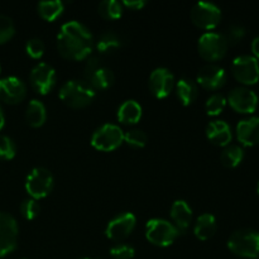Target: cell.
<instances>
[{
    "instance_id": "cell-4",
    "label": "cell",
    "mask_w": 259,
    "mask_h": 259,
    "mask_svg": "<svg viewBox=\"0 0 259 259\" xmlns=\"http://www.w3.org/2000/svg\"><path fill=\"white\" fill-rule=\"evenodd\" d=\"M179 230L164 219H151L146 224V238L156 247H169L179 237Z\"/></svg>"
},
{
    "instance_id": "cell-30",
    "label": "cell",
    "mask_w": 259,
    "mask_h": 259,
    "mask_svg": "<svg viewBox=\"0 0 259 259\" xmlns=\"http://www.w3.org/2000/svg\"><path fill=\"white\" fill-rule=\"evenodd\" d=\"M124 142L133 148H143L147 144V134L139 129H133L124 134Z\"/></svg>"
},
{
    "instance_id": "cell-12",
    "label": "cell",
    "mask_w": 259,
    "mask_h": 259,
    "mask_svg": "<svg viewBox=\"0 0 259 259\" xmlns=\"http://www.w3.org/2000/svg\"><path fill=\"white\" fill-rule=\"evenodd\" d=\"M18 224L8 212L0 211V257H5L17 247Z\"/></svg>"
},
{
    "instance_id": "cell-14",
    "label": "cell",
    "mask_w": 259,
    "mask_h": 259,
    "mask_svg": "<svg viewBox=\"0 0 259 259\" xmlns=\"http://www.w3.org/2000/svg\"><path fill=\"white\" fill-rule=\"evenodd\" d=\"M137 224L136 215L132 212H123L109 222L105 229V235L108 239L119 242L132 234Z\"/></svg>"
},
{
    "instance_id": "cell-20",
    "label": "cell",
    "mask_w": 259,
    "mask_h": 259,
    "mask_svg": "<svg viewBox=\"0 0 259 259\" xmlns=\"http://www.w3.org/2000/svg\"><path fill=\"white\" fill-rule=\"evenodd\" d=\"M171 218L179 233H185L189 229L192 219V210L186 201L177 200L171 206Z\"/></svg>"
},
{
    "instance_id": "cell-17",
    "label": "cell",
    "mask_w": 259,
    "mask_h": 259,
    "mask_svg": "<svg viewBox=\"0 0 259 259\" xmlns=\"http://www.w3.org/2000/svg\"><path fill=\"white\" fill-rule=\"evenodd\" d=\"M197 82L207 90H218L227 82V73L219 66L206 65L197 73Z\"/></svg>"
},
{
    "instance_id": "cell-37",
    "label": "cell",
    "mask_w": 259,
    "mask_h": 259,
    "mask_svg": "<svg viewBox=\"0 0 259 259\" xmlns=\"http://www.w3.org/2000/svg\"><path fill=\"white\" fill-rule=\"evenodd\" d=\"M123 5L132 10H141L146 7L147 2L146 0H124Z\"/></svg>"
},
{
    "instance_id": "cell-24",
    "label": "cell",
    "mask_w": 259,
    "mask_h": 259,
    "mask_svg": "<svg viewBox=\"0 0 259 259\" xmlns=\"http://www.w3.org/2000/svg\"><path fill=\"white\" fill-rule=\"evenodd\" d=\"M25 119H27V123L33 128L42 126L47 119V110H46L45 104L39 100H30L25 111Z\"/></svg>"
},
{
    "instance_id": "cell-41",
    "label": "cell",
    "mask_w": 259,
    "mask_h": 259,
    "mask_svg": "<svg viewBox=\"0 0 259 259\" xmlns=\"http://www.w3.org/2000/svg\"><path fill=\"white\" fill-rule=\"evenodd\" d=\"M81 259H91V258H81Z\"/></svg>"
},
{
    "instance_id": "cell-13",
    "label": "cell",
    "mask_w": 259,
    "mask_h": 259,
    "mask_svg": "<svg viewBox=\"0 0 259 259\" xmlns=\"http://www.w3.org/2000/svg\"><path fill=\"white\" fill-rule=\"evenodd\" d=\"M227 103L233 110L240 114H252L258 108V96L253 90L248 88H235L229 93Z\"/></svg>"
},
{
    "instance_id": "cell-10",
    "label": "cell",
    "mask_w": 259,
    "mask_h": 259,
    "mask_svg": "<svg viewBox=\"0 0 259 259\" xmlns=\"http://www.w3.org/2000/svg\"><path fill=\"white\" fill-rule=\"evenodd\" d=\"M233 76L243 85H254L259 81V61L250 55H242L232 63Z\"/></svg>"
},
{
    "instance_id": "cell-31",
    "label": "cell",
    "mask_w": 259,
    "mask_h": 259,
    "mask_svg": "<svg viewBox=\"0 0 259 259\" xmlns=\"http://www.w3.org/2000/svg\"><path fill=\"white\" fill-rule=\"evenodd\" d=\"M14 23L8 15L0 14V45L8 42L14 35Z\"/></svg>"
},
{
    "instance_id": "cell-26",
    "label": "cell",
    "mask_w": 259,
    "mask_h": 259,
    "mask_svg": "<svg viewBox=\"0 0 259 259\" xmlns=\"http://www.w3.org/2000/svg\"><path fill=\"white\" fill-rule=\"evenodd\" d=\"M38 13L40 18L47 22H53L57 19L65 9V4L60 0H53V2H40L37 5Z\"/></svg>"
},
{
    "instance_id": "cell-22",
    "label": "cell",
    "mask_w": 259,
    "mask_h": 259,
    "mask_svg": "<svg viewBox=\"0 0 259 259\" xmlns=\"http://www.w3.org/2000/svg\"><path fill=\"white\" fill-rule=\"evenodd\" d=\"M175 88H176L177 98L180 99V101H181V104L184 106L191 105L197 99V95H199L197 85L194 81L189 80V78H181V80H179L176 85H175Z\"/></svg>"
},
{
    "instance_id": "cell-3",
    "label": "cell",
    "mask_w": 259,
    "mask_h": 259,
    "mask_svg": "<svg viewBox=\"0 0 259 259\" xmlns=\"http://www.w3.org/2000/svg\"><path fill=\"white\" fill-rule=\"evenodd\" d=\"M228 248L238 257L257 259L259 257V232L250 228L235 230L228 239Z\"/></svg>"
},
{
    "instance_id": "cell-2",
    "label": "cell",
    "mask_w": 259,
    "mask_h": 259,
    "mask_svg": "<svg viewBox=\"0 0 259 259\" xmlns=\"http://www.w3.org/2000/svg\"><path fill=\"white\" fill-rule=\"evenodd\" d=\"M60 99L68 108L82 109L93 103L95 90L85 81L70 80L61 86Z\"/></svg>"
},
{
    "instance_id": "cell-25",
    "label": "cell",
    "mask_w": 259,
    "mask_h": 259,
    "mask_svg": "<svg viewBox=\"0 0 259 259\" xmlns=\"http://www.w3.org/2000/svg\"><path fill=\"white\" fill-rule=\"evenodd\" d=\"M244 159V149L238 144H229L224 147L220 154V162L227 168H235Z\"/></svg>"
},
{
    "instance_id": "cell-35",
    "label": "cell",
    "mask_w": 259,
    "mask_h": 259,
    "mask_svg": "<svg viewBox=\"0 0 259 259\" xmlns=\"http://www.w3.org/2000/svg\"><path fill=\"white\" fill-rule=\"evenodd\" d=\"M110 255L114 259H132L136 255V250L132 245L116 244L111 247Z\"/></svg>"
},
{
    "instance_id": "cell-11",
    "label": "cell",
    "mask_w": 259,
    "mask_h": 259,
    "mask_svg": "<svg viewBox=\"0 0 259 259\" xmlns=\"http://www.w3.org/2000/svg\"><path fill=\"white\" fill-rule=\"evenodd\" d=\"M29 81L35 93L40 94V95H47L56 85L55 68L48 63H38L30 71Z\"/></svg>"
},
{
    "instance_id": "cell-33",
    "label": "cell",
    "mask_w": 259,
    "mask_h": 259,
    "mask_svg": "<svg viewBox=\"0 0 259 259\" xmlns=\"http://www.w3.org/2000/svg\"><path fill=\"white\" fill-rule=\"evenodd\" d=\"M15 152H17V148L12 138L0 134V159L8 161V159L14 158Z\"/></svg>"
},
{
    "instance_id": "cell-40",
    "label": "cell",
    "mask_w": 259,
    "mask_h": 259,
    "mask_svg": "<svg viewBox=\"0 0 259 259\" xmlns=\"http://www.w3.org/2000/svg\"><path fill=\"white\" fill-rule=\"evenodd\" d=\"M257 194H258V196H259V182H258V185H257Z\"/></svg>"
},
{
    "instance_id": "cell-23",
    "label": "cell",
    "mask_w": 259,
    "mask_h": 259,
    "mask_svg": "<svg viewBox=\"0 0 259 259\" xmlns=\"http://www.w3.org/2000/svg\"><path fill=\"white\" fill-rule=\"evenodd\" d=\"M142 118V106L136 100H126L119 106L118 120L123 124H136Z\"/></svg>"
},
{
    "instance_id": "cell-5",
    "label": "cell",
    "mask_w": 259,
    "mask_h": 259,
    "mask_svg": "<svg viewBox=\"0 0 259 259\" xmlns=\"http://www.w3.org/2000/svg\"><path fill=\"white\" fill-rule=\"evenodd\" d=\"M85 82L94 90H105L114 82V73L98 57H90L85 65Z\"/></svg>"
},
{
    "instance_id": "cell-42",
    "label": "cell",
    "mask_w": 259,
    "mask_h": 259,
    "mask_svg": "<svg viewBox=\"0 0 259 259\" xmlns=\"http://www.w3.org/2000/svg\"><path fill=\"white\" fill-rule=\"evenodd\" d=\"M0 71H2V67H0Z\"/></svg>"
},
{
    "instance_id": "cell-28",
    "label": "cell",
    "mask_w": 259,
    "mask_h": 259,
    "mask_svg": "<svg viewBox=\"0 0 259 259\" xmlns=\"http://www.w3.org/2000/svg\"><path fill=\"white\" fill-rule=\"evenodd\" d=\"M98 12L104 19L115 20L121 17L123 13V5L116 0H103L98 5Z\"/></svg>"
},
{
    "instance_id": "cell-16",
    "label": "cell",
    "mask_w": 259,
    "mask_h": 259,
    "mask_svg": "<svg viewBox=\"0 0 259 259\" xmlns=\"http://www.w3.org/2000/svg\"><path fill=\"white\" fill-rule=\"evenodd\" d=\"M27 95L25 83L20 78L9 76L0 80V100L7 104H19Z\"/></svg>"
},
{
    "instance_id": "cell-39",
    "label": "cell",
    "mask_w": 259,
    "mask_h": 259,
    "mask_svg": "<svg viewBox=\"0 0 259 259\" xmlns=\"http://www.w3.org/2000/svg\"><path fill=\"white\" fill-rule=\"evenodd\" d=\"M5 124V116H4V111H3L2 106H0V131L3 129V126H4Z\"/></svg>"
},
{
    "instance_id": "cell-15",
    "label": "cell",
    "mask_w": 259,
    "mask_h": 259,
    "mask_svg": "<svg viewBox=\"0 0 259 259\" xmlns=\"http://www.w3.org/2000/svg\"><path fill=\"white\" fill-rule=\"evenodd\" d=\"M149 90L154 98L164 99L169 96L175 88V77L168 68L159 67L152 71L149 76Z\"/></svg>"
},
{
    "instance_id": "cell-38",
    "label": "cell",
    "mask_w": 259,
    "mask_h": 259,
    "mask_svg": "<svg viewBox=\"0 0 259 259\" xmlns=\"http://www.w3.org/2000/svg\"><path fill=\"white\" fill-rule=\"evenodd\" d=\"M250 48H252V53L253 57H255L257 60H259V35L254 38L252 40V45H250Z\"/></svg>"
},
{
    "instance_id": "cell-18",
    "label": "cell",
    "mask_w": 259,
    "mask_h": 259,
    "mask_svg": "<svg viewBox=\"0 0 259 259\" xmlns=\"http://www.w3.org/2000/svg\"><path fill=\"white\" fill-rule=\"evenodd\" d=\"M237 138L245 147L259 144V116L240 120L237 125Z\"/></svg>"
},
{
    "instance_id": "cell-27",
    "label": "cell",
    "mask_w": 259,
    "mask_h": 259,
    "mask_svg": "<svg viewBox=\"0 0 259 259\" xmlns=\"http://www.w3.org/2000/svg\"><path fill=\"white\" fill-rule=\"evenodd\" d=\"M121 47V39L116 33L105 32L100 35L98 43H96V50L100 53H111Z\"/></svg>"
},
{
    "instance_id": "cell-1",
    "label": "cell",
    "mask_w": 259,
    "mask_h": 259,
    "mask_svg": "<svg viewBox=\"0 0 259 259\" xmlns=\"http://www.w3.org/2000/svg\"><path fill=\"white\" fill-rule=\"evenodd\" d=\"M94 47V38L88 27L80 22H67L57 34V48L67 60L80 61L88 57Z\"/></svg>"
},
{
    "instance_id": "cell-9",
    "label": "cell",
    "mask_w": 259,
    "mask_h": 259,
    "mask_svg": "<svg viewBox=\"0 0 259 259\" xmlns=\"http://www.w3.org/2000/svg\"><path fill=\"white\" fill-rule=\"evenodd\" d=\"M190 17L196 27L211 30L217 28L222 20V10L212 3L199 2L192 7Z\"/></svg>"
},
{
    "instance_id": "cell-8",
    "label": "cell",
    "mask_w": 259,
    "mask_h": 259,
    "mask_svg": "<svg viewBox=\"0 0 259 259\" xmlns=\"http://www.w3.org/2000/svg\"><path fill=\"white\" fill-rule=\"evenodd\" d=\"M228 42L224 34L215 32H206L199 38L197 48L204 60L214 62L222 60L228 51Z\"/></svg>"
},
{
    "instance_id": "cell-36",
    "label": "cell",
    "mask_w": 259,
    "mask_h": 259,
    "mask_svg": "<svg viewBox=\"0 0 259 259\" xmlns=\"http://www.w3.org/2000/svg\"><path fill=\"white\" fill-rule=\"evenodd\" d=\"M25 51L32 58H40L45 53V43L39 38H32L25 45Z\"/></svg>"
},
{
    "instance_id": "cell-6",
    "label": "cell",
    "mask_w": 259,
    "mask_h": 259,
    "mask_svg": "<svg viewBox=\"0 0 259 259\" xmlns=\"http://www.w3.org/2000/svg\"><path fill=\"white\" fill-rule=\"evenodd\" d=\"M53 189V176L47 168L35 167L25 180V190L33 200L45 199Z\"/></svg>"
},
{
    "instance_id": "cell-29",
    "label": "cell",
    "mask_w": 259,
    "mask_h": 259,
    "mask_svg": "<svg viewBox=\"0 0 259 259\" xmlns=\"http://www.w3.org/2000/svg\"><path fill=\"white\" fill-rule=\"evenodd\" d=\"M227 106V99L222 94H214L210 96L205 104V110L206 114L210 116H217L223 113V110Z\"/></svg>"
},
{
    "instance_id": "cell-21",
    "label": "cell",
    "mask_w": 259,
    "mask_h": 259,
    "mask_svg": "<svg viewBox=\"0 0 259 259\" xmlns=\"http://www.w3.org/2000/svg\"><path fill=\"white\" fill-rule=\"evenodd\" d=\"M217 232V219L211 214H202L197 218L194 227V233L197 239L207 240L214 237Z\"/></svg>"
},
{
    "instance_id": "cell-19",
    "label": "cell",
    "mask_w": 259,
    "mask_h": 259,
    "mask_svg": "<svg viewBox=\"0 0 259 259\" xmlns=\"http://www.w3.org/2000/svg\"><path fill=\"white\" fill-rule=\"evenodd\" d=\"M206 137L215 146L227 147L233 139L232 128L224 120L210 121L206 126Z\"/></svg>"
},
{
    "instance_id": "cell-32",
    "label": "cell",
    "mask_w": 259,
    "mask_h": 259,
    "mask_svg": "<svg viewBox=\"0 0 259 259\" xmlns=\"http://www.w3.org/2000/svg\"><path fill=\"white\" fill-rule=\"evenodd\" d=\"M39 210L40 207L37 200L27 199L20 204V214L27 220L35 219L38 217V214H39Z\"/></svg>"
},
{
    "instance_id": "cell-7",
    "label": "cell",
    "mask_w": 259,
    "mask_h": 259,
    "mask_svg": "<svg viewBox=\"0 0 259 259\" xmlns=\"http://www.w3.org/2000/svg\"><path fill=\"white\" fill-rule=\"evenodd\" d=\"M124 142V133L115 124H104L94 132L91 146L101 152H111Z\"/></svg>"
},
{
    "instance_id": "cell-34",
    "label": "cell",
    "mask_w": 259,
    "mask_h": 259,
    "mask_svg": "<svg viewBox=\"0 0 259 259\" xmlns=\"http://www.w3.org/2000/svg\"><path fill=\"white\" fill-rule=\"evenodd\" d=\"M245 33H247V30H245V28L243 25L233 24L228 29L225 39H227L228 45H238L245 37Z\"/></svg>"
}]
</instances>
